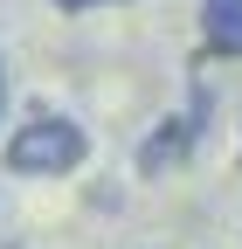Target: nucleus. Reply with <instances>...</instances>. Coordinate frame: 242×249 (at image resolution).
I'll return each mask as SVG.
<instances>
[{"label": "nucleus", "mask_w": 242, "mask_h": 249, "mask_svg": "<svg viewBox=\"0 0 242 249\" xmlns=\"http://www.w3.org/2000/svg\"><path fill=\"white\" fill-rule=\"evenodd\" d=\"M83 152H90V139H83L76 118H35L28 132H14L7 166H14V173H69Z\"/></svg>", "instance_id": "1"}, {"label": "nucleus", "mask_w": 242, "mask_h": 249, "mask_svg": "<svg viewBox=\"0 0 242 249\" xmlns=\"http://www.w3.org/2000/svg\"><path fill=\"white\" fill-rule=\"evenodd\" d=\"M201 124H207V90H194V104L180 111V118H166V124H159V139H145V145H138V166H145V173H159V166H173V160H187L194 139H201Z\"/></svg>", "instance_id": "2"}, {"label": "nucleus", "mask_w": 242, "mask_h": 249, "mask_svg": "<svg viewBox=\"0 0 242 249\" xmlns=\"http://www.w3.org/2000/svg\"><path fill=\"white\" fill-rule=\"evenodd\" d=\"M207 49L242 55V0H207Z\"/></svg>", "instance_id": "3"}, {"label": "nucleus", "mask_w": 242, "mask_h": 249, "mask_svg": "<svg viewBox=\"0 0 242 249\" xmlns=\"http://www.w3.org/2000/svg\"><path fill=\"white\" fill-rule=\"evenodd\" d=\"M55 7H97V0H55Z\"/></svg>", "instance_id": "4"}]
</instances>
